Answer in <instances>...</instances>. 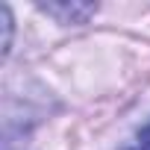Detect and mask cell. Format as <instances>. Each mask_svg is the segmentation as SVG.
<instances>
[{"label": "cell", "mask_w": 150, "mask_h": 150, "mask_svg": "<svg viewBox=\"0 0 150 150\" xmlns=\"http://www.w3.org/2000/svg\"><path fill=\"white\" fill-rule=\"evenodd\" d=\"M41 12H47L50 18H56L59 24H86L97 6L94 3H41Z\"/></svg>", "instance_id": "1"}, {"label": "cell", "mask_w": 150, "mask_h": 150, "mask_svg": "<svg viewBox=\"0 0 150 150\" xmlns=\"http://www.w3.org/2000/svg\"><path fill=\"white\" fill-rule=\"evenodd\" d=\"M0 24H3V56L12 50V12L9 6H0Z\"/></svg>", "instance_id": "2"}, {"label": "cell", "mask_w": 150, "mask_h": 150, "mask_svg": "<svg viewBox=\"0 0 150 150\" xmlns=\"http://www.w3.org/2000/svg\"><path fill=\"white\" fill-rule=\"evenodd\" d=\"M124 150H150V121L138 129V135H135V138H132Z\"/></svg>", "instance_id": "3"}]
</instances>
